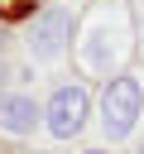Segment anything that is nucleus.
Here are the masks:
<instances>
[{"mask_svg": "<svg viewBox=\"0 0 144 154\" xmlns=\"http://www.w3.org/2000/svg\"><path fill=\"white\" fill-rule=\"evenodd\" d=\"M5 82H10V63L0 58V87H5Z\"/></svg>", "mask_w": 144, "mask_h": 154, "instance_id": "obj_5", "label": "nucleus"}, {"mask_svg": "<svg viewBox=\"0 0 144 154\" xmlns=\"http://www.w3.org/2000/svg\"><path fill=\"white\" fill-rule=\"evenodd\" d=\"M134 154H144V149H134Z\"/></svg>", "mask_w": 144, "mask_h": 154, "instance_id": "obj_7", "label": "nucleus"}, {"mask_svg": "<svg viewBox=\"0 0 144 154\" xmlns=\"http://www.w3.org/2000/svg\"><path fill=\"white\" fill-rule=\"evenodd\" d=\"M72 29H77V19H72L67 5H48V10H38V14L29 19V29H24V48H29V58H38V63L58 58V53L67 48Z\"/></svg>", "mask_w": 144, "mask_h": 154, "instance_id": "obj_2", "label": "nucleus"}, {"mask_svg": "<svg viewBox=\"0 0 144 154\" xmlns=\"http://www.w3.org/2000/svg\"><path fill=\"white\" fill-rule=\"evenodd\" d=\"M139 116H144V82H139V72L110 77L106 82V96H101V130H106V140L134 135Z\"/></svg>", "mask_w": 144, "mask_h": 154, "instance_id": "obj_1", "label": "nucleus"}, {"mask_svg": "<svg viewBox=\"0 0 144 154\" xmlns=\"http://www.w3.org/2000/svg\"><path fill=\"white\" fill-rule=\"evenodd\" d=\"M43 125V106L29 91H0V130L5 135H34Z\"/></svg>", "mask_w": 144, "mask_h": 154, "instance_id": "obj_4", "label": "nucleus"}, {"mask_svg": "<svg viewBox=\"0 0 144 154\" xmlns=\"http://www.w3.org/2000/svg\"><path fill=\"white\" fill-rule=\"evenodd\" d=\"M86 154H106V149H86Z\"/></svg>", "mask_w": 144, "mask_h": 154, "instance_id": "obj_6", "label": "nucleus"}, {"mask_svg": "<svg viewBox=\"0 0 144 154\" xmlns=\"http://www.w3.org/2000/svg\"><path fill=\"white\" fill-rule=\"evenodd\" d=\"M86 116H91V96H86V87H58V91L48 96V106H43V125H48L53 140H72V135H82Z\"/></svg>", "mask_w": 144, "mask_h": 154, "instance_id": "obj_3", "label": "nucleus"}]
</instances>
